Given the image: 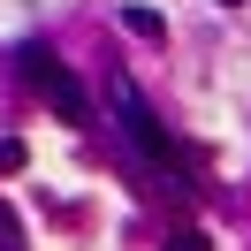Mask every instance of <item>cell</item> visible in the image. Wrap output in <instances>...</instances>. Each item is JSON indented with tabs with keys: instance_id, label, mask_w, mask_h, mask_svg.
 <instances>
[{
	"instance_id": "cell-6",
	"label": "cell",
	"mask_w": 251,
	"mask_h": 251,
	"mask_svg": "<svg viewBox=\"0 0 251 251\" xmlns=\"http://www.w3.org/2000/svg\"><path fill=\"white\" fill-rule=\"evenodd\" d=\"M16 168H23V145H16V137H0V175H16Z\"/></svg>"
},
{
	"instance_id": "cell-4",
	"label": "cell",
	"mask_w": 251,
	"mask_h": 251,
	"mask_svg": "<svg viewBox=\"0 0 251 251\" xmlns=\"http://www.w3.org/2000/svg\"><path fill=\"white\" fill-rule=\"evenodd\" d=\"M0 251H31V244H23V221L8 213V205H0Z\"/></svg>"
},
{
	"instance_id": "cell-5",
	"label": "cell",
	"mask_w": 251,
	"mask_h": 251,
	"mask_svg": "<svg viewBox=\"0 0 251 251\" xmlns=\"http://www.w3.org/2000/svg\"><path fill=\"white\" fill-rule=\"evenodd\" d=\"M168 251H205V228H175V236H168Z\"/></svg>"
},
{
	"instance_id": "cell-2",
	"label": "cell",
	"mask_w": 251,
	"mask_h": 251,
	"mask_svg": "<svg viewBox=\"0 0 251 251\" xmlns=\"http://www.w3.org/2000/svg\"><path fill=\"white\" fill-rule=\"evenodd\" d=\"M114 107H122V129H129V145H137L145 160H160V168H183V152H175V137H168V129H160V114L145 107V99L129 92L122 76H114Z\"/></svg>"
},
{
	"instance_id": "cell-3",
	"label": "cell",
	"mask_w": 251,
	"mask_h": 251,
	"mask_svg": "<svg viewBox=\"0 0 251 251\" xmlns=\"http://www.w3.org/2000/svg\"><path fill=\"white\" fill-rule=\"evenodd\" d=\"M122 23H129V31L145 38V46H160V38H168V23H160L152 8H122Z\"/></svg>"
},
{
	"instance_id": "cell-1",
	"label": "cell",
	"mask_w": 251,
	"mask_h": 251,
	"mask_svg": "<svg viewBox=\"0 0 251 251\" xmlns=\"http://www.w3.org/2000/svg\"><path fill=\"white\" fill-rule=\"evenodd\" d=\"M16 69H23V84H31V92L46 99L53 114H61V122H76V129L92 122V92L69 76V61H53L46 46H23V53H16Z\"/></svg>"
},
{
	"instance_id": "cell-7",
	"label": "cell",
	"mask_w": 251,
	"mask_h": 251,
	"mask_svg": "<svg viewBox=\"0 0 251 251\" xmlns=\"http://www.w3.org/2000/svg\"><path fill=\"white\" fill-rule=\"evenodd\" d=\"M228 8H236V0H228Z\"/></svg>"
}]
</instances>
